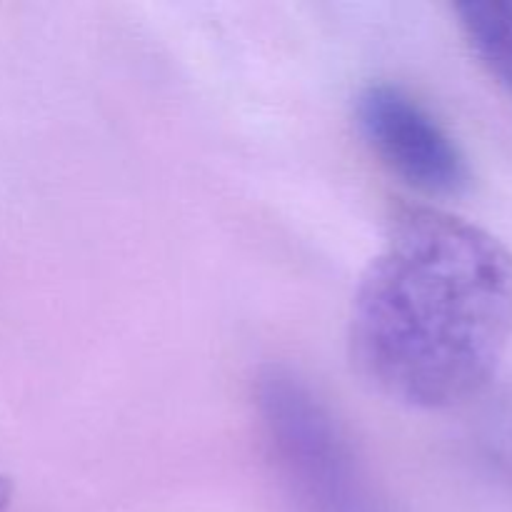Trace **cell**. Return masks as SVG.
Listing matches in <instances>:
<instances>
[{"label": "cell", "instance_id": "obj_1", "mask_svg": "<svg viewBox=\"0 0 512 512\" xmlns=\"http://www.w3.org/2000/svg\"><path fill=\"white\" fill-rule=\"evenodd\" d=\"M512 340V250L438 208H405L360 275L348 348L393 403L448 410L483 393Z\"/></svg>", "mask_w": 512, "mask_h": 512}, {"label": "cell", "instance_id": "obj_4", "mask_svg": "<svg viewBox=\"0 0 512 512\" xmlns=\"http://www.w3.org/2000/svg\"><path fill=\"white\" fill-rule=\"evenodd\" d=\"M455 10L473 53L512 98V0H465Z\"/></svg>", "mask_w": 512, "mask_h": 512}, {"label": "cell", "instance_id": "obj_3", "mask_svg": "<svg viewBox=\"0 0 512 512\" xmlns=\"http://www.w3.org/2000/svg\"><path fill=\"white\" fill-rule=\"evenodd\" d=\"M355 118L370 148L410 185L435 195H458L468 188L465 155L405 90L385 83L368 85L355 100Z\"/></svg>", "mask_w": 512, "mask_h": 512}, {"label": "cell", "instance_id": "obj_2", "mask_svg": "<svg viewBox=\"0 0 512 512\" xmlns=\"http://www.w3.org/2000/svg\"><path fill=\"white\" fill-rule=\"evenodd\" d=\"M255 405L275 468L300 508L380 512L348 438L308 380L270 365L255 380Z\"/></svg>", "mask_w": 512, "mask_h": 512}]
</instances>
